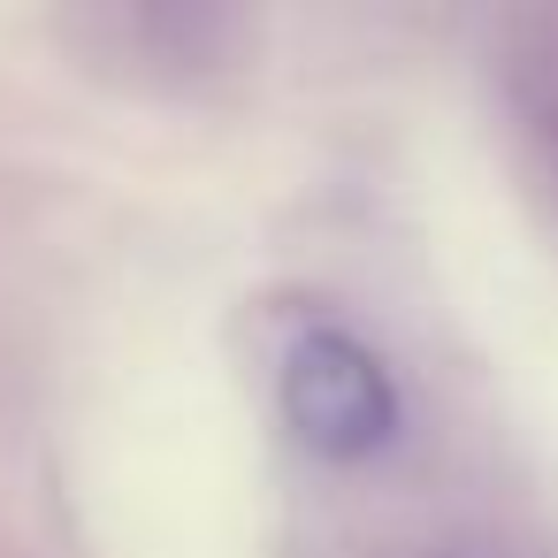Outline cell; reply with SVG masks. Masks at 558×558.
Here are the masks:
<instances>
[{
    "label": "cell",
    "mask_w": 558,
    "mask_h": 558,
    "mask_svg": "<svg viewBox=\"0 0 558 558\" xmlns=\"http://www.w3.org/2000/svg\"><path fill=\"white\" fill-rule=\"evenodd\" d=\"M283 421L322 459H367L398 428V383L360 337L306 329L283 352Z\"/></svg>",
    "instance_id": "6da1fadb"
}]
</instances>
